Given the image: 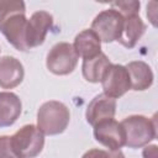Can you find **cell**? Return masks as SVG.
I'll list each match as a JSON object with an SVG mask.
<instances>
[{"instance_id":"obj_1","label":"cell","mask_w":158,"mask_h":158,"mask_svg":"<svg viewBox=\"0 0 158 158\" xmlns=\"http://www.w3.org/2000/svg\"><path fill=\"white\" fill-rule=\"evenodd\" d=\"M26 6L21 0H0V32L16 49L30 51L26 46Z\"/></svg>"},{"instance_id":"obj_2","label":"cell","mask_w":158,"mask_h":158,"mask_svg":"<svg viewBox=\"0 0 158 158\" xmlns=\"http://www.w3.org/2000/svg\"><path fill=\"white\" fill-rule=\"evenodd\" d=\"M69 120V109L57 100L46 101L37 111V127L43 132V135L54 136L64 132L68 127Z\"/></svg>"},{"instance_id":"obj_3","label":"cell","mask_w":158,"mask_h":158,"mask_svg":"<svg viewBox=\"0 0 158 158\" xmlns=\"http://www.w3.org/2000/svg\"><path fill=\"white\" fill-rule=\"evenodd\" d=\"M125 130L126 143L128 148H141L148 146L157 136L156 118H148L143 115H131L120 122Z\"/></svg>"},{"instance_id":"obj_4","label":"cell","mask_w":158,"mask_h":158,"mask_svg":"<svg viewBox=\"0 0 158 158\" xmlns=\"http://www.w3.org/2000/svg\"><path fill=\"white\" fill-rule=\"evenodd\" d=\"M11 146L17 158H36L43 149L44 135L36 125H25L11 136Z\"/></svg>"},{"instance_id":"obj_5","label":"cell","mask_w":158,"mask_h":158,"mask_svg":"<svg viewBox=\"0 0 158 158\" xmlns=\"http://www.w3.org/2000/svg\"><path fill=\"white\" fill-rule=\"evenodd\" d=\"M78 59L79 57L75 53L73 44L68 42H58L49 49L46 65L47 69L56 75H68L75 69Z\"/></svg>"},{"instance_id":"obj_6","label":"cell","mask_w":158,"mask_h":158,"mask_svg":"<svg viewBox=\"0 0 158 158\" xmlns=\"http://www.w3.org/2000/svg\"><path fill=\"white\" fill-rule=\"evenodd\" d=\"M123 26V16L110 7L99 12L91 22V28L101 42L111 43L117 41Z\"/></svg>"},{"instance_id":"obj_7","label":"cell","mask_w":158,"mask_h":158,"mask_svg":"<svg viewBox=\"0 0 158 158\" xmlns=\"http://www.w3.org/2000/svg\"><path fill=\"white\" fill-rule=\"evenodd\" d=\"M53 26V16L43 10L36 11L31 15V17L27 20L26 25V46L28 49L41 46L48 31Z\"/></svg>"},{"instance_id":"obj_8","label":"cell","mask_w":158,"mask_h":158,"mask_svg":"<svg viewBox=\"0 0 158 158\" xmlns=\"http://www.w3.org/2000/svg\"><path fill=\"white\" fill-rule=\"evenodd\" d=\"M95 139L109 148V151H120L126 143V135L122 125L115 118L105 120L94 126Z\"/></svg>"},{"instance_id":"obj_9","label":"cell","mask_w":158,"mask_h":158,"mask_svg":"<svg viewBox=\"0 0 158 158\" xmlns=\"http://www.w3.org/2000/svg\"><path fill=\"white\" fill-rule=\"evenodd\" d=\"M101 85L104 94L109 98L117 99L125 95L131 89L126 67L122 64H111L101 80Z\"/></svg>"},{"instance_id":"obj_10","label":"cell","mask_w":158,"mask_h":158,"mask_svg":"<svg viewBox=\"0 0 158 158\" xmlns=\"http://www.w3.org/2000/svg\"><path fill=\"white\" fill-rule=\"evenodd\" d=\"M116 114V100L106 96L104 93L96 95L88 105L85 117L93 127L105 120L114 118Z\"/></svg>"},{"instance_id":"obj_11","label":"cell","mask_w":158,"mask_h":158,"mask_svg":"<svg viewBox=\"0 0 158 158\" xmlns=\"http://www.w3.org/2000/svg\"><path fill=\"white\" fill-rule=\"evenodd\" d=\"M23 65L17 58L12 56H4L0 58V88H16L23 80Z\"/></svg>"},{"instance_id":"obj_12","label":"cell","mask_w":158,"mask_h":158,"mask_svg":"<svg viewBox=\"0 0 158 158\" xmlns=\"http://www.w3.org/2000/svg\"><path fill=\"white\" fill-rule=\"evenodd\" d=\"M20 98L11 91L0 93V128L12 126L21 115Z\"/></svg>"},{"instance_id":"obj_13","label":"cell","mask_w":158,"mask_h":158,"mask_svg":"<svg viewBox=\"0 0 158 158\" xmlns=\"http://www.w3.org/2000/svg\"><path fill=\"white\" fill-rule=\"evenodd\" d=\"M146 32V23L138 15H128L123 17V26L117 40L120 44L131 49Z\"/></svg>"},{"instance_id":"obj_14","label":"cell","mask_w":158,"mask_h":158,"mask_svg":"<svg viewBox=\"0 0 158 158\" xmlns=\"http://www.w3.org/2000/svg\"><path fill=\"white\" fill-rule=\"evenodd\" d=\"M130 77V83H131V89L136 91H142L147 90L148 88L152 86L153 84V72L151 67L143 62V60H133L130 62L127 65H125Z\"/></svg>"},{"instance_id":"obj_15","label":"cell","mask_w":158,"mask_h":158,"mask_svg":"<svg viewBox=\"0 0 158 158\" xmlns=\"http://www.w3.org/2000/svg\"><path fill=\"white\" fill-rule=\"evenodd\" d=\"M73 48L78 57L83 59L93 58L101 53V41L93 30L85 28L75 36Z\"/></svg>"},{"instance_id":"obj_16","label":"cell","mask_w":158,"mask_h":158,"mask_svg":"<svg viewBox=\"0 0 158 158\" xmlns=\"http://www.w3.org/2000/svg\"><path fill=\"white\" fill-rule=\"evenodd\" d=\"M112 63L107 58L105 53H99L98 56L88 59H83V65H81V72L83 77L90 81V83H101L105 73L107 72L109 67Z\"/></svg>"},{"instance_id":"obj_17","label":"cell","mask_w":158,"mask_h":158,"mask_svg":"<svg viewBox=\"0 0 158 158\" xmlns=\"http://www.w3.org/2000/svg\"><path fill=\"white\" fill-rule=\"evenodd\" d=\"M139 1H115L111 2V7L118 11L123 17L128 15H138L139 12Z\"/></svg>"},{"instance_id":"obj_18","label":"cell","mask_w":158,"mask_h":158,"mask_svg":"<svg viewBox=\"0 0 158 158\" xmlns=\"http://www.w3.org/2000/svg\"><path fill=\"white\" fill-rule=\"evenodd\" d=\"M81 158H125L121 151H106L100 148H91L86 151Z\"/></svg>"},{"instance_id":"obj_19","label":"cell","mask_w":158,"mask_h":158,"mask_svg":"<svg viewBox=\"0 0 158 158\" xmlns=\"http://www.w3.org/2000/svg\"><path fill=\"white\" fill-rule=\"evenodd\" d=\"M0 158H17L12 149L10 136H0Z\"/></svg>"},{"instance_id":"obj_20","label":"cell","mask_w":158,"mask_h":158,"mask_svg":"<svg viewBox=\"0 0 158 158\" xmlns=\"http://www.w3.org/2000/svg\"><path fill=\"white\" fill-rule=\"evenodd\" d=\"M143 158H157V146H146L143 149Z\"/></svg>"}]
</instances>
